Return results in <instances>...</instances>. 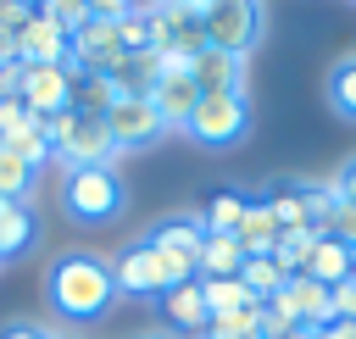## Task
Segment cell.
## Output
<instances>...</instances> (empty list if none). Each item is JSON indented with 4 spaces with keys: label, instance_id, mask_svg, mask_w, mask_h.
Returning a JSON list of instances; mask_svg holds the SVG:
<instances>
[{
    "label": "cell",
    "instance_id": "37",
    "mask_svg": "<svg viewBox=\"0 0 356 339\" xmlns=\"http://www.w3.org/2000/svg\"><path fill=\"white\" fill-rule=\"evenodd\" d=\"M0 339H56V333L39 322H11V328H0Z\"/></svg>",
    "mask_w": 356,
    "mask_h": 339
},
{
    "label": "cell",
    "instance_id": "26",
    "mask_svg": "<svg viewBox=\"0 0 356 339\" xmlns=\"http://www.w3.org/2000/svg\"><path fill=\"white\" fill-rule=\"evenodd\" d=\"M239 283H245L256 300H273V295L284 289V267H278L273 256H245V267H239Z\"/></svg>",
    "mask_w": 356,
    "mask_h": 339
},
{
    "label": "cell",
    "instance_id": "34",
    "mask_svg": "<svg viewBox=\"0 0 356 339\" xmlns=\"http://www.w3.org/2000/svg\"><path fill=\"white\" fill-rule=\"evenodd\" d=\"M328 189H334V195H339L345 206H356V156H350V161H345V167H339V172L328 178Z\"/></svg>",
    "mask_w": 356,
    "mask_h": 339
},
{
    "label": "cell",
    "instance_id": "4",
    "mask_svg": "<svg viewBox=\"0 0 356 339\" xmlns=\"http://www.w3.org/2000/svg\"><path fill=\"white\" fill-rule=\"evenodd\" d=\"M200 28H206V44H211V50L250 56V50L261 44L267 11H261V0H206V6H200Z\"/></svg>",
    "mask_w": 356,
    "mask_h": 339
},
{
    "label": "cell",
    "instance_id": "28",
    "mask_svg": "<svg viewBox=\"0 0 356 339\" xmlns=\"http://www.w3.org/2000/svg\"><path fill=\"white\" fill-rule=\"evenodd\" d=\"M33 178L39 172L28 161H17L11 150H0V200H28L33 195Z\"/></svg>",
    "mask_w": 356,
    "mask_h": 339
},
{
    "label": "cell",
    "instance_id": "29",
    "mask_svg": "<svg viewBox=\"0 0 356 339\" xmlns=\"http://www.w3.org/2000/svg\"><path fill=\"white\" fill-rule=\"evenodd\" d=\"M39 11H44V17H50L61 33H67V39H72V33L89 22V0H39Z\"/></svg>",
    "mask_w": 356,
    "mask_h": 339
},
{
    "label": "cell",
    "instance_id": "31",
    "mask_svg": "<svg viewBox=\"0 0 356 339\" xmlns=\"http://www.w3.org/2000/svg\"><path fill=\"white\" fill-rule=\"evenodd\" d=\"M117 39H122V50H150V11H128L117 22Z\"/></svg>",
    "mask_w": 356,
    "mask_h": 339
},
{
    "label": "cell",
    "instance_id": "40",
    "mask_svg": "<svg viewBox=\"0 0 356 339\" xmlns=\"http://www.w3.org/2000/svg\"><path fill=\"white\" fill-rule=\"evenodd\" d=\"M150 6H156V0H128V11H150Z\"/></svg>",
    "mask_w": 356,
    "mask_h": 339
},
{
    "label": "cell",
    "instance_id": "9",
    "mask_svg": "<svg viewBox=\"0 0 356 339\" xmlns=\"http://www.w3.org/2000/svg\"><path fill=\"white\" fill-rule=\"evenodd\" d=\"M11 50H17V61H22V67H67L72 39H67L44 11H33V17L11 33Z\"/></svg>",
    "mask_w": 356,
    "mask_h": 339
},
{
    "label": "cell",
    "instance_id": "42",
    "mask_svg": "<svg viewBox=\"0 0 356 339\" xmlns=\"http://www.w3.org/2000/svg\"><path fill=\"white\" fill-rule=\"evenodd\" d=\"M178 6H195V11H200V6H206V0H178Z\"/></svg>",
    "mask_w": 356,
    "mask_h": 339
},
{
    "label": "cell",
    "instance_id": "5",
    "mask_svg": "<svg viewBox=\"0 0 356 339\" xmlns=\"http://www.w3.org/2000/svg\"><path fill=\"white\" fill-rule=\"evenodd\" d=\"M245 128H250V106H245V94H200V106H195L189 122H184V133H189L195 144H206V150H228V144H239Z\"/></svg>",
    "mask_w": 356,
    "mask_h": 339
},
{
    "label": "cell",
    "instance_id": "33",
    "mask_svg": "<svg viewBox=\"0 0 356 339\" xmlns=\"http://www.w3.org/2000/svg\"><path fill=\"white\" fill-rule=\"evenodd\" d=\"M334 317H339V322H356V272L334 289Z\"/></svg>",
    "mask_w": 356,
    "mask_h": 339
},
{
    "label": "cell",
    "instance_id": "23",
    "mask_svg": "<svg viewBox=\"0 0 356 339\" xmlns=\"http://www.w3.org/2000/svg\"><path fill=\"white\" fill-rule=\"evenodd\" d=\"M200 295H206V311H211V317H234V311L256 306V295H250L239 278H200Z\"/></svg>",
    "mask_w": 356,
    "mask_h": 339
},
{
    "label": "cell",
    "instance_id": "15",
    "mask_svg": "<svg viewBox=\"0 0 356 339\" xmlns=\"http://www.w3.org/2000/svg\"><path fill=\"white\" fill-rule=\"evenodd\" d=\"M161 311H167L172 333H206V322H211L206 295H200V278H189V283L167 289V295H161Z\"/></svg>",
    "mask_w": 356,
    "mask_h": 339
},
{
    "label": "cell",
    "instance_id": "20",
    "mask_svg": "<svg viewBox=\"0 0 356 339\" xmlns=\"http://www.w3.org/2000/svg\"><path fill=\"white\" fill-rule=\"evenodd\" d=\"M239 267H245L239 239L234 233H206V245H200V278H239Z\"/></svg>",
    "mask_w": 356,
    "mask_h": 339
},
{
    "label": "cell",
    "instance_id": "27",
    "mask_svg": "<svg viewBox=\"0 0 356 339\" xmlns=\"http://www.w3.org/2000/svg\"><path fill=\"white\" fill-rule=\"evenodd\" d=\"M328 100H334V111H339L345 122H356V50L328 72Z\"/></svg>",
    "mask_w": 356,
    "mask_h": 339
},
{
    "label": "cell",
    "instance_id": "16",
    "mask_svg": "<svg viewBox=\"0 0 356 339\" xmlns=\"http://www.w3.org/2000/svg\"><path fill=\"white\" fill-rule=\"evenodd\" d=\"M0 150H11L17 161H28V167L39 172V167L50 161V117H33V111H28L11 133H0Z\"/></svg>",
    "mask_w": 356,
    "mask_h": 339
},
{
    "label": "cell",
    "instance_id": "17",
    "mask_svg": "<svg viewBox=\"0 0 356 339\" xmlns=\"http://www.w3.org/2000/svg\"><path fill=\"white\" fill-rule=\"evenodd\" d=\"M278 222H273V211H267V200H245V217H239V228H234V239H239V250L245 256H273V245H278Z\"/></svg>",
    "mask_w": 356,
    "mask_h": 339
},
{
    "label": "cell",
    "instance_id": "36",
    "mask_svg": "<svg viewBox=\"0 0 356 339\" xmlns=\"http://www.w3.org/2000/svg\"><path fill=\"white\" fill-rule=\"evenodd\" d=\"M89 17H100V22H122V17H128V0H89Z\"/></svg>",
    "mask_w": 356,
    "mask_h": 339
},
{
    "label": "cell",
    "instance_id": "11",
    "mask_svg": "<svg viewBox=\"0 0 356 339\" xmlns=\"http://www.w3.org/2000/svg\"><path fill=\"white\" fill-rule=\"evenodd\" d=\"M189 78L200 94H245V56H228V50H200L189 56Z\"/></svg>",
    "mask_w": 356,
    "mask_h": 339
},
{
    "label": "cell",
    "instance_id": "18",
    "mask_svg": "<svg viewBox=\"0 0 356 339\" xmlns=\"http://www.w3.org/2000/svg\"><path fill=\"white\" fill-rule=\"evenodd\" d=\"M350 272H356V250H350V245H339V239H317V250H312V261H306V278H317V283L339 289Z\"/></svg>",
    "mask_w": 356,
    "mask_h": 339
},
{
    "label": "cell",
    "instance_id": "2",
    "mask_svg": "<svg viewBox=\"0 0 356 339\" xmlns=\"http://www.w3.org/2000/svg\"><path fill=\"white\" fill-rule=\"evenodd\" d=\"M122 206H128V189H122V178H117L111 167H72V172L61 178V211H67L72 222H83V228L117 222Z\"/></svg>",
    "mask_w": 356,
    "mask_h": 339
},
{
    "label": "cell",
    "instance_id": "35",
    "mask_svg": "<svg viewBox=\"0 0 356 339\" xmlns=\"http://www.w3.org/2000/svg\"><path fill=\"white\" fill-rule=\"evenodd\" d=\"M22 117H28V106H22L17 94H6V89H0V133H11Z\"/></svg>",
    "mask_w": 356,
    "mask_h": 339
},
{
    "label": "cell",
    "instance_id": "3",
    "mask_svg": "<svg viewBox=\"0 0 356 339\" xmlns=\"http://www.w3.org/2000/svg\"><path fill=\"white\" fill-rule=\"evenodd\" d=\"M50 161H61L67 172L72 167H111L117 144L106 133V117H89L78 106H67L61 117H50Z\"/></svg>",
    "mask_w": 356,
    "mask_h": 339
},
{
    "label": "cell",
    "instance_id": "21",
    "mask_svg": "<svg viewBox=\"0 0 356 339\" xmlns=\"http://www.w3.org/2000/svg\"><path fill=\"white\" fill-rule=\"evenodd\" d=\"M200 339H267V311H261V300L245 306V311H234V317H211Z\"/></svg>",
    "mask_w": 356,
    "mask_h": 339
},
{
    "label": "cell",
    "instance_id": "7",
    "mask_svg": "<svg viewBox=\"0 0 356 339\" xmlns=\"http://www.w3.org/2000/svg\"><path fill=\"white\" fill-rule=\"evenodd\" d=\"M122 39H117V22H100V17H89L78 33H72V50H67V67L72 72H95V78H111L117 67H122Z\"/></svg>",
    "mask_w": 356,
    "mask_h": 339
},
{
    "label": "cell",
    "instance_id": "19",
    "mask_svg": "<svg viewBox=\"0 0 356 339\" xmlns=\"http://www.w3.org/2000/svg\"><path fill=\"white\" fill-rule=\"evenodd\" d=\"M267 211L273 222L289 233V228H312V211H306V183H267Z\"/></svg>",
    "mask_w": 356,
    "mask_h": 339
},
{
    "label": "cell",
    "instance_id": "6",
    "mask_svg": "<svg viewBox=\"0 0 356 339\" xmlns=\"http://www.w3.org/2000/svg\"><path fill=\"white\" fill-rule=\"evenodd\" d=\"M106 133H111V144H117V156H122V150H145V144H156L167 128H161L150 94H117L111 111H106Z\"/></svg>",
    "mask_w": 356,
    "mask_h": 339
},
{
    "label": "cell",
    "instance_id": "32",
    "mask_svg": "<svg viewBox=\"0 0 356 339\" xmlns=\"http://www.w3.org/2000/svg\"><path fill=\"white\" fill-rule=\"evenodd\" d=\"M39 6H22V0H0V33H17Z\"/></svg>",
    "mask_w": 356,
    "mask_h": 339
},
{
    "label": "cell",
    "instance_id": "41",
    "mask_svg": "<svg viewBox=\"0 0 356 339\" xmlns=\"http://www.w3.org/2000/svg\"><path fill=\"white\" fill-rule=\"evenodd\" d=\"M145 339H178V333H145Z\"/></svg>",
    "mask_w": 356,
    "mask_h": 339
},
{
    "label": "cell",
    "instance_id": "22",
    "mask_svg": "<svg viewBox=\"0 0 356 339\" xmlns=\"http://www.w3.org/2000/svg\"><path fill=\"white\" fill-rule=\"evenodd\" d=\"M317 228H289V233H278V245H273V261L284 267V278H295V272H306V261H312V250H317Z\"/></svg>",
    "mask_w": 356,
    "mask_h": 339
},
{
    "label": "cell",
    "instance_id": "25",
    "mask_svg": "<svg viewBox=\"0 0 356 339\" xmlns=\"http://www.w3.org/2000/svg\"><path fill=\"white\" fill-rule=\"evenodd\" d=\"M239 217H245V195H239V189H217V195L206 200V211H200L206 233H234Z\"/></svg>",
    "mask_w": 356,
    "mask_h": 339
},
{
    "label": "cell",
    "instance_id": "13",
    "mask_svg": "<svg viewBox=\"0 0 356 339\" xmlns=\"http://www.w3.org/2000/svg\"><path fill=\"white\" fill-rule=\"evenodd\" d=\"M156 250H172V256H184V261H195V272H200V245H206V222H200V211H178V217H161L150 233H145Z\"/></svg>",
    "mask_w": 356,
    "mask_h": 339
},
{
    "label": "cell",
    "instance_id": "10",
    "mask_svg": "<svg viewBox=\"0 0 356 339\" xmlns=\"http://www.w3.org/2000/svg\"><path fill=\"white\" fill-rule=\"evenodd\" d=\"M111 278H117V295H139V300H150V295H167L161 256H156V245H150V239L128 245V250L111 261Z\"/></svg>",
    "mask_w": 356,
    "mask_h": 339
},
{
    "label": "cell",
    "instance_id": "38",
    "mask_svg": "<svg viewBox=\"0 0 356 339\" xmlns=\"http://www.w3.org/2000/svg\"><path fill=\"white\" fill-rule=\"evenodd\" d=\"M312 339H356V322H323V328H312Z\"/></svg>",
    "mask_w": 356,
    "mask_h": 339
},
{
    "label": "cell",
    "instance_id": "39",
    "mask_svg": "<svg viewBox=\"0 0 356 339\" xmlns=\"http://www.w3.org/2000/svg\"><path fill=\"white\" fill-rule=\"evenodd\" d=\"M267 339H312V328H289V333H267Z\"/></svg>",
    "mask_w": 356,
    "mask_h": 339
},
{
    "label": "cell",
    "instance_id": "1",
    "mask_svg": "<svg viewBox=\"0 0 356 339\" xmlns=\"http://www.w3.org/2000/svg\"><path fill=\"white\" fill-rule=\"evenodd\" d=\"M44 300L56 317L67 322H95L111 311L117 300V278H111V261H100L95 250H61L44 272Z\"/></svg>",
    "mask_w": 356,
    "mask_h": 339
},
{
    "label": "cell",
    "instance_id": "14",
    "mask_svg": "<svg viewBox=\"0 0 356 339\" xmlns=\"http://www.w3.org/2000/svg\"><path fill=\"white\" fill-rule=\"evenodd\" d=\"M39 239V217L28 200H0V261H17L28 256Z\"/></svg>",
    "mask_w": 356,
    "mask_h": 339
},
{
    "label": "cell",
    "instance_id": "12",
    "mask_svg": "<svg viewBox=\"0 0 356 339\" xmlns=\"http://www.w3.org/2000/svg\"><path fill=\"white\" fill-rule=\"evenodd\" d=\"M150 106H156L161 128H184V122H189V111L200 106V89H195L189 67H178V72H161V78H156V89H150Z\"/></svg>",
    "mask_w": 356,
    "mask_h": 339
},
{
    "label": "cell",
    "instance_id": "44",
    "mask_svg": "<svg viewBox=\"0 0 356 339\" xmlns=\"http://www.w3.org/2000/svg\"><path fill=\"white\" fill-rule=\"evenodd\" d=\"M0 267H6V261H0Z\"/></svg>",
    "mask_w": 356,
    "mask_h": 339
},
{
    "label": "cell",
    "instance_id": "8",
    "mask_svg": "<svg viewBox=\"0 0 356 339\" xmlns=\"http://www.w3.org/2000/svg\"><path fill=\"white\" fill-rule=\"evenodd\" d=\"M72 67H22V83H17V100L33 111V117H61L72 106Z\"/></svg>",
    "mask_w": 356,
    "mask_h": 339
},
{
    "label": "cell",
    "instance_id": "43",
    "mask_svg": "<svg viewBox=\"0 0 356 339\" xmlns=\"http://www.w3.org/2000/svg\"><path fill=\"white\" fill-rule=\"evenodd\" d=\"M56 339H72V333H56Z\"/></svg>",
    "mask_w": 356,
    "mask_h": 339
},
{
    "label": "cell",
    "instance_id": "24",
    "mask_svg": "<svg viewBox=\"0 0 356 339\" xmlns=\"http://www.w3.org/2000/svg\"><path fill=\"white\" fill-rule=\"evenodd\" d=\"M111 100H117V83H111V78H95V72H78V78H72V106H78V111L106 117Z\"/></svg>",
    "mask_w": 356,
    "mask_h": 339
},
{
    "label": "cell",
    "instance_id": "30",
    "mask_svg": "<svg viewBox=\"0 0 356 339\" xmlns=\"http://www.w3.org/2000/svg\"><path fill=\"white\" fill-rule=\"evenodd\" d=\"M323 239H339V245H350L356 250V206H345V200H334V211L323 217V228H317Z\"/></svg>",
    "mask_w": 356,
    "mask_h": 339
}]
</instances>
